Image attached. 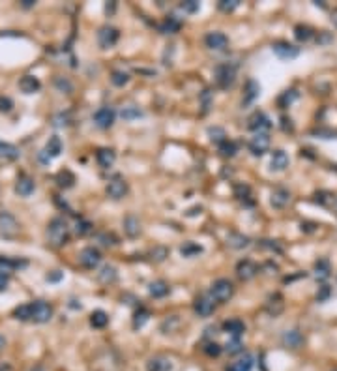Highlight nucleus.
<instances>
[{
	"instance_id": "1",
	"label": "nucleus",
	"mask_w": 337,
	"mask_h": 371,
	"mask_svg": "<svg viewBox=\"0 0 337 371\" xmlns=\"http://www.w3.org/2000/svg\"><path fill=\"white\" fill-rule=\"evenodd\" d=\"M47 238H49L51 246H54V248H60V246H64V244L68 242L70 232H68V225H66V221L62 220V218H54V220L49 223Z\"/></svg>"
},
{
	"instance_id": "2",
	"label": "nucleus",
	"mask_w": 337,
	"mask_h": 371,
	"mask_svg": "<svg viewBox=\"0 0 337 371\" xmlns=\"http://www.w3.org/2000/svg\"><path fill=\"white\" fill-rule=\"evenodd\" d=\"M19 232H21L19 221L10 212H0V238L13 240L19 236Z\"/></svg>"
},
{
	"instance_id": "3",
	"label": "nucleus",
	"mask_w": 337,
	"mask_h": 371,
	"mask_svg": "<svg viewBox=\"0 0 337 371\" xmlns=\"http://www.w3.org/2000/svg\"><path fill=\"white\" fill-rule=\"evenodd\" d=\"M233 295H234V285L229 279H217V281H214L212 289H210V296L215 302H219V304L229 302L233 298Z\"/></svg>"
},
{
	"instance_id": "4",
	"label": "nucleus",
	"mask_w": 337,
	"mask_h": 371,
	"mask_svg": "<svg viewBox=\"0 0 337 371\" xmlns=\"http://www.w3.org/2000/svg\"><path fill=\"white\" fill-rule=\"evenodd\" d=\"M52 317V307L47 302H34L30 304V321L34 323H49Z\"/></svg>"
},
{
	"instance_id": "5",
	"label": "nucleus",
	"mask_w": 337,
	"mask_h": 371,
	"mask_svg": "<svg viewBox=\"0 0 337 371\" xmlns=\"http://www.w3.org/2000/svg\"><path fill=\"white\" fill-rule=\"evenodd\" d=\"M234 77H236V68L231 64H221L215 68V83L219 85L221 88H229L234 83Z\"/></svg>"
},
{
	"instance_id": "6",
	"label": "nucleus",
	"mask_w": 337,
	"mask_h": 371,
	"mask_svg": "<svg viewBox=\"0 0 337 371\" xmlns=\"http://www.w3.org/2000/svg\"><path fill=\"white\" fill-rule=\"evenodd\" d=\"M120 32L115 26H101L98 32V43L101 49H110V47L117 45Z\"/></svg>"
},
{
	"instance_id": "7",
	"label": "nucleus",
	"mask_w": 337,
	"mask_h": 371,
	"mask_svg": "<svg viewBox=\"0 0 337 371\" xmlns=\"http://www.w3.org/2000/svg\"><path fill=\"white\" fill-rule=\"evenodd\" d=\"M115 118H117V113L113 107H99L96 113H94V122L96 126L101 129H107L115 124Z\"/></svg>"
},
{
	"instance_id": "8",
	"label": "nucleus",
	"mask_w": 337,
	"mask_h": 371,
	"mask_svg": "<svg viewBox=\"0 0 337 371\" xmlns=\"http://www.w3.org/2000/svg\"><path fill=\"white\" fill-rule=\"evenodd\" d=\"M101 262V253H99L96 248H85V250L79 253V264L82 268H88V270H94Z\"/></svg>"
},
{
	"instance_id": "9",
	"label": "nucleus",
	"mask_w": 337,
	"mask_h": 371,
	"mask_svg": "<svg viewBox=\"0 0 337 371\" xmlns=\"http://www.w3.org/2000/svg\"><path fill=\"white\" fill-rule=\"evenodd\" d=\"M272 49L275 52V57L281 58V60H292V58H296L300 55V49L289 43V41H277V43H273Z\"/></svg>"
},
{
	"instance_id": "10",
	"label": "nucleus",
	"mask_w": 337,
	"mask_h": 371,
	"mask_svg": "<svg viewBox=\"0 0 337 371\" xmlns=\"http://www.w3.org/2000/svg\"><path fill=\"white\" fill-rule=\"evenodd\" d=\"M270 148V137L268 134H255L249 141V150L253 156H264Z\"/></svg>"
},
{
	"instance_id": "11",
	"label": "nucleus",
	"mask_w": 337,
	"mask_h": 371,
	"mask_svg": "<svg viewBox=\"0 0 337 371\" xmlns=\"http://www.w3.org/2000/svg\"><path fill=\"white\" fill-rule=\"evenodd\" d=\"M249 129H253V131H257V134H264L266 129H270L272 128V122H270V118H268L262 111H255L253 115L249 116Z\"/></svg>"
},
{
	"instance_id": "12",
	"label": "nucleus",
	"mask_w": 337,
	"mask_h": 371,
	"mask_svg": "<svg viewBox=\"0 0 337 371\" xmlns=\"http://www.w3.org/2000/svg\"><path fill=\"white\" fill-rule=\"evenodd\" d=\"M193 309H195V313L199 317H210L215 309L214 298L212 296H199L197 300H195V304H193Z\"/></svg>"
},
{
	"instance_id": "13",
	"label": "nucleus",
	"mask_w": 337,
	"mask_h": 371,
	"mask_svg": "<svg viewBox=\"0 0 337 371\" xmlns=\"http://www.w3.org/2000/svg\"><path fill=\"white\" fill-rule=\"evenodd\" d=\"M126 193H128V182L124 178H113L107 184V195L110 199H122L126 197Z\"/></svg>"
},
{
	"instance_id": "14",
	"label": "nucleus",
	"mask_w": 337,
	"mask_h": 371,
	"mask_svg": "<svg viewBox=\"0 0 337 371\" xmlns=\"http://www.w3.org/2000/svg\"><path fill=\"white\" fill-rule=\"evenodd\" d=\"M204 43H206V47L214 49V51H223L229 45V38L223 32H210L204 38Z\"/></svg>"
},
{
	"instance_id": "15",
	"label": "nucleus",
	"mask_w": 337,
	"mask_h": 371,
	"mask_svg": "<svg viewBox=\"0 0 337 371\" xmlns=\"http://www.w3.org/2000/svg\"><path fill=\"white\" fill-rule=\"evenodd\" d=\"M257 272H259V267H257L253 261H249V259L240 261L238 267H236V274H238V278L244 279V281H247V279H253L257 276Z\"/></svg>"
},
{
	"instance_id": "16",
	"label": "nucleus",
	"mask_w": 337,
	"mask_h": 371,
	"mask_svg": "<svg viewBox=\"0 0 337 371\" xmlns=\"http://www.w3.org/2000/svg\"><path fill=\"white\" fill-rule=\"evenodd\" d=\"M117 160V152L113 150V148H99L96 152V162L101 169H109L113 167V163Z\"/></svg>"
},
{
	"instance_id": "17",
	"label": "nucleus",
	"mask_w": 337,
	"mask_h": 371,
	"mask_svg": "<svg viewBox=\"0 0 337 371\" xmlns=\"http://www.w3.org/2000/svg\"><path fill=\"white\" fill-rule=\"evenodd\" d=\"M289 156H287L285 150H273L272 152V160H270V167L272 171H285L289 167Z\"/></svg>"
},
{
	"instance_id": "18",
	"label": "nucleus",
	"mask_w": 337,
	"mask_h": 371,
	"mask_svg": "<svg viewBox=\"0 0 337 371\" xmlns=\"http://www.w3.org/2000/svg\"><path fill=\"white\" fill-rule=\"evenodd\" d=\"M289 201H291V193H289V190H285V188H277V190H273L272 192L270 203H272L273 208H283V206L289 204Z\"/></svg>"
},
{
	"instance_id": "19",
	"label": "nucleus",
	"mask_w": 337,
	"mask_h": 371,
	"mask_svg": "<svg viewBox=\"0 0 337 371\" xmlns=\"http://www.w3.org/2000/svg\"><path fill=\"white\" fill-rule=\"evenodd\" d=\"M45 157L43 160H52V157H59L60 152H62V141H60V137H57V135H52L51 139L47 141L45 145Z\"/></svg>"
},
{
	"instance_id": "20",
	"label": "nucleus",
	"mask_w": 337,
	"mask_h": 371,
	"mask_svg": "<svg viewBox=\"0 0 337 371\" xmlns=\"http://www.w3.org/2000/svg\"><path fill=\"white\" fill-rule=\"evenodd\" d=\"M34 190H36L34 180L29 178V176H21V178L17 180V184H15V192H17L21 197H29V195H32Z\"/></svg>"
},
{
	"instance_id": "21",
	"label": "nucleus",
	"mask_w": 337,
	"mask_h": 371,
	"mask_svg": "<svg viewBox=\"0 0 337 371\" xmlns=\"http://www.w3.org/2000/svg\"><path fill=\"white\" fill-rule=\"evenodd\" d=\"M223 330L227 332V334H231L233 337H240L245 332V325L244 321L240 319H229L223 323Z\"/></svg>"
},
{
	"instance_id": "22",
	"label": "nucleus",
	"mask_w": 337,
	"mask_h": 371,
	"mask_svg": "<svg viewBox=\"0 0 337 371\" xmlns=\"http://www.w3.org/2000/svg\"><path fill=\"white\" fill-rule=\"evenodd\" d=\"M40 87H41V83L38 81V77H34V75H24V77H21V81H19V88H21L24 94L38 92Z\"/></svg>"
},
{
	"instance_id": "23",
	"label": "nucleus",
	"mask_w": 337,
	"mask_h": 371,
	"mask_svg": "<svg viewBox=\"0 0 337 371\" xmlns=\"http://www.w3.org/2000/svg\"><path fill=\"white\" fill-rule=\"evenodd\" d=\"M171 369H173V364L167 358H163V356H154L146 364V371H171Z\"/></svg>"
},
{
	"instance_id": "24",
	"label": "nucleus",
	"mask_w": 337,
	"mask_h": 371,
	"mask_svg": "<svg viewBox=\"0 0 337 371\" xmlns=\"http://www.w3.org/2000/svg\"><path fill=\"white\" fill-rule=\"evenodd\" d=\"M124 232L128 234L129 238H137L141 234V221L135 218V216H128L124 220Z\"/></svg>"
},
{
	"instance_id": "25",
	"label": "nucleus",
	"mask_w": 337,
	"mask_h": 371,
	"mask_svg": "<svg viewBox=\"0 0 337 371\" xmlns=\"http://www.w3.org/2000/svg\"><path fill=\"white\" fill-rule=\"evenodd\" d=\"M0 160H6V162H15V160H19V148L10 145V143L0 141Z\"/></svg>"
},
{
	"instance_id": "26",
	"label": "nucleus",
	"mask_w": 337,
	"mask_h": 371,
	"mask_svg": "<svg viewBox=\"0 0 337 371\" xmlns=\"http://www.w3.org/2000/svg\"><path fill=\"white\" fill-rule=\"evenodd\" d=\"M259 94H261V87H259V83L249 79L247 85H245V92H244V105H249L253 103L257 98H259Z\"/></svg>"
},
{
	"instance_id": "27",
	"label": "nucleus",
	"mask_w": 337,
	"mask_h": 371,
	"mask_svg": "<svg viewBox=\"0 0 337 371\" xmlns=\"http://www.w3.org/2000/svg\"><path fill=\"white\" fill-rule=\"evenodd\" d=\"M168 283L167 281H163V279H157V281H152L150 287H148V293H150V296H154V298H163V296L168 295Z\"/></svg>"
},
{
	"instance_id": "28",
	"label": "nucleus",
	"mask_w": 337,
	"mask_h": 371,
	"mask_svg": "<svg viewBox=\"0 0 337 371\" xmlns=\"http://www.w3.org/2000/svg\"><path fill=\"white\" fill-rule=\"evenodd\" d=\"M227 244L234 250H242V248H247L249 246V238L242 234V232H231L227 236Z\"/></svg>"
},
{
	"instance_id": "29",
	"label": "nucleus",
	"mask_w": 337,
	"mask_h": 371,
	"mask_svg": "<svg viewBox=\"0 0 337 371\" xmlns=\"http://www.w3.org/2000/svg\"><path fill=\"white\" fill-rule=\"evenodd\" d=\"M180 253H182V257L191 259V257H197V255H201V253H203V246H199V244H195V242H191V240H189V242L182 244Z\"/></svg>"
},
{
	"instance_id": "30",
	"label": "nucleus",
	"mask_w": 337,
	"mask_h": 371,
	"mask_svg": "<svg viewBox=\"0 0 337 371\" xmlns=\"http://www.w3.org/2000/svg\"><path fill=\"white\" fill-rule=\"evenodd\" d=\"M283 343H285L287 347L291 349H298L300 345L303 343V337L302 334L298 330H291V332H285V336H283Z\"/></svg>"
},
{
	"instance_id": "31",
	"label": "nucleus",
	"mask_w": 337,
	"mask_h": 371,
	"mask_svg": "<svg viewBox=\"0 0 337 371\" xmlns=\"http://www.w3.org/2000/svg\"><path fill=\"white\" fill-rule=\"evenodd\" d=\"M117 268L115 267H103L101 268V272H98V279L101 281V283H105V285H109V283H115L117 281Z\"/></svg>"
},
{
	"instance_id": "32",
	"label": "nucleus",
	"mask_w": 337,
	"mask_h": 371,
	"mask_svg": "<svg viewBox=\"0 0 337 371\" xmlns=\"http://www.w3.org/2000/svg\"><path fill=\"white\" fill-rule=\"evenodd\" d=\"M180 26H182V23L176 17H167L161 24H159V30H161L163 34H176V32L180 30Z\"/></svg>"
},
{
	"instance_id": "33",
	"label": "nucleus",
	"mask_w": 337,
	"mask_h": 371,
	"mask_svg": "<svg viewBox=\"0 0 337 371\" xmlns=\"http://www.w3.org/2000/svg\"><path fill=\"white\" fill-rule=\"evenodd\" d=\"M251 367H253V358H251L249 354H245L244 358L236 360V362H233V364L229 365L227 371H251Z\"/></svg>"
},
{
	"instance_id": "34",
	"label": "nucleus",
	"mask_w": 337,
	"mask_h": 371,
	"mask_svg": "<svg viewBox=\"0 0 337 371\" xmlns=\"http://www.w3.org/2000/svg\"><path fill=\"white\" fill-rule=\"evenodd\" d=\"M148 319H150V311H148V309H145V307H139V309L135 311V315H133V328H135V330L143 328V326L148 323Z\"/></svg>"
},
{
	"instance_id": "35",
	"label": "nucleus",
	"mask_w": 337,
	"mask_h": 371,
	"mask_svg": "<svg viewBox=\"0 0 337 371\" xmlns=\"http://www.w3.org/2000/svg\"><path fill=\"white\" fill-rule=\"evenodd\" d=\"M107 323H109V315L105 313V311H101V309H98V311H94V313L90 315V325H92L94 328H105Z\"/></svg>"
},
{
	"instance_id": "36",
	"label": "nucleus",
	"mask_w": 337,
	"mask_h": 371,
	"mask_svg": "<svg viewBox=\"0 0 337 371\" xmlns=\"http://www.w3.org/2000/svg\"><path fill=\"white\" fill-rule=\"evenodd\" d=\"M330 261L328 259H319V261L315 262V274H317V278L319 279H326L330 276Z\"/></svg>"
},
{
	"instance_id": "37",
	"label": "nucleus",
	"mask_w": 337,
	"mask_h": 371,
	"mask_svg": "<svg viewBox=\"0 0 337 371\" xmlns=\"http://www.w3.org/2000/svg\"><path fill=\"white\" fill-rule=\"evenodd\" d=\"M57 182H59L60 188H71V186L75 184V176H73L71 171L64 169V171H60V173L57 174Z\"/></svg>"
},
{
	"instance_id": "38",
	"label": "nucleus",
	"mask_w": 337,
	"mask_h": 371,
	"mask_svg": "<svg viewBox=\"0 0 337 371\" xmlns=\"http://www.w3.org/2000/svg\"><path fill=\"white\" fill-rule=\"evenodd\" d=\"M294 36H296L298 41H307L313 38L315 32H313V29H309L305 24H298L296 29H294Z\"/></svg>"
},
{
	"instance_id": "39",
	"label": "nucleus",
	"mask_w": 337,
	"mask_h": 371,
	"mask_svg": "<svg viewBox=\"0 0 337 371\" xmlns=\"http://www.w3.org/2000/svg\"><path fill=\"white\" fill-rule=\"evenodd\" d=\"M208 135H210V141H212V143H217V145H221L223 141H227V134H225V129L219 128V126L208 128Z\"/></svg>"
},
{
	"instance_id": "40",
	"label": "nucleus",
	"mask_w": 337,
	"mask_h": 371,
	"mask_svg": "<svg viewBox=\"0 0 337 371\" xmlns=\"http://www.w3.org/2000/svg\"><path fill=\"white\" fill-rule=\"evenodd\" d=\"M236 150H238V146H236V143L234 141H223L219 145V154L225 157H233L234 154H236Z\"/></svg>"
},
{
	"instance_id": "41",
	"label": "nucleus",
	"mask_w": 337,
	"mask_h": 371,
	"mask_svg": "<svg viewBox=\"0 0 337 371\" xmlns=\"http://www.w3.org/2000/svg\"><path fill=\"white\" fill-rule=\"evenodd\" d=\"M168 257V250L165 246H156V248H152L150 250V259L156 262H163L165 259Z\"/></svg>"
},
{
	"instance_id": "42",
	"label": "nucleus",
	"mask_w": 337,
	"mask_h": 371,
	"mask_svg": "<svg viewBox=\"0 0 337 371\" xmlns=\"http://www.w3.org/2000/svg\"><path fill=\"white\" fill-rule=\"evenodd\" d=\"M124 120H135V118H141L143 116V111L139 107H135V105H129V107H124L122 113H120Z\"/></svg>"
},
{
	"instance_id": "43",
	"label": "nucleus",
	"mask_w": 337,
	"mask_h": 371,
	"mask_svg": "<svg viewBox=\"0 0 337 371\" xmlns=\"http://www.w3.org/2000/svg\"><path fill=\"white\" fill-rule=\"evenodd\" d=\"M17 267H21L17 261H12V259H6V257H0V272L2 274L10 276Z\"/></svg>"
},
{
	"instance_id": "44",
	"label": "nucleus",
	"mask_w": 337,
	"mask_h": 371,
	"mask_svg": "<svg viewBox=\"0 0 337 371\" xmlns=\"http://www.w3.org/2000/svg\"><path fill=\"white\" fill-rule=\"evenodd\" d=\"M110 83H113L115 87H124V85H128L129 83V75L126 71H113Z\"/></svg>"
},
{
	"instance_id": "45",
	"label": "nucleus",
	"mask_w": 337,
	"mask_h": 371,
	"mask_svg": "<svg viewBox=\"0 0 337 371\" xmlns=\"http://www.w3.org/2000/svg\"><path fill=\"white\" fill-rule=\"evenodd\" d=\"M296 98H298L296 90H287V92H283V96L279 98V107H281V109H285V107H289V105H291Z\"/></svg>"
},
{
	"instance_id": "46",
	"label": "nucleus",
	"mask_w": 337,
	"mask_h": 371,
	"mask_svg": "<svg viewBox=\"0 0 337 371\" xmlns=\"http://www.w3.org/2000/svg\"><path fill=\"white\" fill-rule=\"evenodd\" d=\"M242 349H244V345H242V341H240V337H233V339L227 341V345H225V351H227L229 354L242 353Z\"/></svg>"
},
{
	"instance_id": "47",
	"label": "nucleus",
	"mask_w": 337,
	"mask_h": 371,
	"mask_svg": "<svg viewBox=\"0 0 337 371\" xmlns=\"http://www.w3.org/2000/svg\"><path fill=\"white\" fill-rule=\"evenodd\" d=\"M90 231H92V223L88 220H79L75 223V232L79 236H85V234H88Z\"/></svg>"
},
{
	"instance_id": "48",
	"label": "nucleus",
	"mask_w": 337,
	"mask_h": 371,
	"mask_svg": "<svg viewBox=\"0 0 337 371\" xmlns=\"http://www.w3.org/2000/svg\"><path fill=\"white\" fill-rule=\"evenodd\" d=\"M13 315H15V319H19V321H30V304L15 307Z\"/></svg>"
},
{
	"instance_id": "49",
	"label": "nucleus",
	"mask_w": 337,
	"mask_h": 371,
	"mask_svg": "<svg viewBox=\"0 0 337 371\" xmlns=\"http://www.w3.org/2000/svg\"><path fill=\"white\" fill-rule=\"evenodd\" d=\"M238 6H240V0H223V2H219L221 12H233Z\"/></svg>"
},
{
	"instance_id": "50",
	"label": "nucleus",
	"mask_w": 337,
	"mask_h": 371,
	"mask_svg": "<svg viewBox=\"0 0 337 371\" xmlns=\"http://www.w3.org/2000/svg\"><path fill=\"white\" fill-rule=\"evenodd\" d=\"M330 295H331L330 287H328V285H322V287L319 289V293H317V300H319V302H326L328 298H330Z\"/></svg>"
},
{
	"instance_id": "51",
	"label": "nucleus",
	"mask_w": 337,
	"mask_h": 371,
	"mask_svg": "<svg viewBox=\"0 0 337 371\" xmlns=\"http://www.w3.org/2000/svg\"><path fill=\"white\" fill-rule=\"evenodd\" d=\"M182 10L187 13H195L199 10V2L195 0H187V2H182Z\"/></svg>"
},
{
	"instance_id": "52",
	"label": "nucleus",
	"mask_w": 337,
	"mask_h": 371,
	"mask_svg": "<svg viewBox=\"0 0 337 371\" xmlns=\"http://www.w3.org/2000/svg\"><path fill=\"white\" fill-rule=\"evenodd\" d=\"M204 353L208 354V356H217L221 353V347L217 343H208L206 347H204Z\"/></svg>"
},
{
	"instance_id": "53",
	"label": "nucleus",
	"mask_w": 337,
	"mask_h": 371,
	"mask_svg": "<svg viewBox=\"0 0 337 371\" xmlns=\"http://www.w3.org/2000/svg\"><path fill=\"white\" fill-rule=\"evenodd\" d=\"M234 193H236V197L238 199H244V197H249V188L247 186H236L234 188Z\"/></svg>"
},
{
	"instance_id": "54",
	"label": "nucleus",
	"mask_w": 337,
	"mask_h": 371,
	"mask_svg": "<svg viewBox=\"0 0 337 371\" xmlns=\"http://www.w3.org/2000/svg\"><path fill=\"white\" fill-rule=\"evenodd\" d=\"M13 103L10 98H4V96H0V111L2 113H8V111H12Z\"/></svg>"
},
{
	"instance_id": "55",
	"label": "nucleus",
	"mask_w": 337,
	"mask_h": 371,
	"mask_svg": "<svg viewBox=\"0 0 337 371\" xmlns=\"http://www.w3.org/2000/svg\"><path fill=\"white\" fill-rule=\"evenodd\" d=\"M98 240H101V244H103V246H115V244H117V238H115V236H107V234H99Z\"/></svg>"
},
{
	"instance_id": "56",
	"label": "nucleus",
	"mask_w": 337,
	"mask_h": 371,
	"mask_svg": "<svg viewBox=\"0 0 337 371\" xmlns=\"http://www.w3.org/2000/svg\"><path fill=\"white\" fill-rule=\"evenodd\" d=\"M8 287V276L0 272V290H6Z\"/></svg>"
},
{
	"instance_id": "57",
	"label": "nucleus",
	"mask_w": 337,
	"mask_h": 371,
	"mask_svg": "<svg viewBox=\"0 0 337 371\" xmlns=\"http://www.w3.org/2000/svg\"><path fill=\"white\" fill-rule=\"evenodd\" d=\"M60 276H62V274H52V276H47V279H51V281H57V279H60Z\"/></svg>"
},
{
	"instance_id": "58",
	"label": "nucleus",
	"mask_w": 337,
	"mask_h": 371,
	"mask_svg": "<svg viewBox=\"0 0 337 371\" xmlns=\"http://www.w3.org/2000/svg\"><path fill=\"white\" fill-rule=\"evenodd\" d=\"M23 6H24V8L34 6V0H23Z\"/></svg>"
},
{
	"instance_id": "59",
	"label": "nucleus",
	"mask_w": 337,
	"mask_h": 371,
	"mask_svg": "<svg viewBox=\"0 0 337 371\" xmlns=\"http://www.w3.org/2000/svg\"><path fill=\"white\" fill-rule=\"evenodd\" d=\"M6 347V337L4 336H0V351H2V349Z\"/></svg>"
},
{
	"instance_id": "60",
	"label": "nucleus",
	"mask_w": 337,
	"mask_h": 371,
	"mask_svg": "<svg viewBox=\"0 0 337 371\" xmlns=\"http://www.w3.org/2000/svg\"><path fill=\"white\" fill-rule=\"evenodd\" d=\"M30 371H43V369H41V367H40V365H36V367H34V369H30Z\"/></svg>"
}]
</instances>
